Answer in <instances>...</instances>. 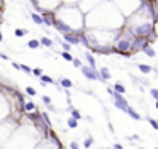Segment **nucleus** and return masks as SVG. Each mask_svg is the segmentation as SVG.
I'll list each match as a JSON object with an SVG mask.
<instances>
[{
    "mask_svg": "<svg viewBox=\"0 0 158 149\" xmlns=\"http://www.w3.org/2000/svg\"><path fill=\"white\" fill-rule=\"evenodd\" d=\"M151 41L145 36H134V39L131 41V54L133 53H138V51H143V47L148 46Z\"/></svg>",
    "mask_w": 158,
    "mask_h": 149,
    "instance_id": "f257e3e1",
    "label": "nucleus"
},
{
    "mask_svg": "<svg viewBox=\"0 0 158 149\" xmlns=\"http://www.w3.org/2000/svg\"><path fill=\"white\" fill-rule=\"evenodd\" d=\"M80 69H82V73H83V76L87 78V80H100V76H99V71H97V68H92V66H80Z\"/></svg>",
    "mask_w": 158,
    "mask_h": 149,
    "instance_id": "f03ea898",
    "label": "nucleus"
},
{
    "mask_svg": "<svg viewBox=\"0 0 158 149\" xmlns=\"http://www.w3.org/2000/svg\"><path fill=\"white\" fill-rule=\"evenodd\" d=\"M53 26L56 27V31H58V32H61V34H68V32H73V29H71L70 26H66L65 22L61 20V19H58L55 15V20H53Z\"/></svg>",
    "mask_w": 158,
    "mask_h": 149,
    "instance_id": "7ed1b4c3",
    "label": "nucleus"
},
{
    "mask_svg": "<svg viewBox=\"0 0 158 149\" xmlns=\"http://www.w3.org/2000/svg\"><path fill=\"white\" fill-rule=\"evenodd\" d=\"M63 37H65V41L70 46H77V44H80V37H78V34L75 32H68V34H63Z\"/></svg>",
    "mask_w": 158,
    "mask_h": 149,
    "instance_id": "20e7f679",
    "label": "nucleus"
},
{
    "mask_svg": "<svg viewBox=\"0 0 158 149\" xmlns=\"http://www.w3.org/2000/svg\"><path fill=\"white\" fill-rule=\"evenodd\" d=\"M99 76H100V81H107V80H109V78H110V71H109V68H100Z\"/></svg>",
    "mask_w": 158,
    "mask_h": 149,
    "instance_id": "39448f33",
    "label": "nucleus"
},
{
    "mask_svg": "<svg viewBox=\"0 0 158 149\" xmlns=\"http://www.w3.org/2000/svg\"><path fill=\"white\" fill-rule=\"evenodd\" d=\"M39 83L41 85H51V83H56V81L53 80L51 76H48V75H41V76H39Z\"/></svg>",
    "mask_w": 158,
    "mask_h": 149,
    "instance_id": "423d86ee",
    "label": "nucleus"
},
{
    "mask_svg": "<svg viewBox=\"0 0 158 149\" xmlns=\"http://www.w3.org/2000/svg\"><path fill=\"white\" fill-rule=\"evenodd\" d=\"M143 53H145V54L148 56V58H155V54H156V53H155V49H153V47L150 46V44L143 47Z\"/></svg>",
    "mask_w": 158,
    "mask_h": 149,
    "instance_id": "0eeeda50",
    "label": "nucleus"
},
{
    "mask_svg": "<svg viewBox=\"0 0 158 149\" xmlns=\"http://www.w3.org/2000/svg\"><path fill=\"white\" fill-rule=\"evenodd\" d=\"M126 114H128V115L131 117V119H134V120H140V119H141V117H140V114H138L134 109H131V107H128V110H126Z\"/></svg>",
    "mask_w": 158,
    "mask_h": 149,
    "instance_id": "6e6552de",
    "label": "nucleus"
},
{
    "mask_svg": "<svg viewBox=\"0 0 158 149\" xmlns=\"http://www.w3.org/2000/svg\"><path fill=\"white\" fill-rule=\"evenodd\" d=\"M60 87H63V88H71V87H73V81L68 80V78H61V80H60Z\"/></svg>",
    "mask_w": 158,
    "mask_h": 149,
    "instance_id": "1a4fd4ad",
    "label": "nucleus"
},
{
    "mask_svg": "<svg viewBox=\"0 0 158 149\" xmlns=\"http://www.w3.org/2000/svg\"><path fill=\"white\" fill-rule=\"evenodd\" d=\"M39 44H41V46H44V47H51L53 46V41L49 39V37L44 36V37H41V39H39Z\"/></svg>",
    "mask_w": 158,
    "mask_h": 149,
    "instance_id": "9d476101",
    "label": "nucleus"
},
{
    "mask_svg": "<svg viewBox=\"0 0 158 149\" xmlns=\"http://www.w3.org/2000/svg\"><path fill=\"white\" fill-rule=\"evenodd\" d=\"M85 59H87L88 66H92V68H95V58L92 56V53H85Z\"/></svg>",
    "mask_w": 158,
    "mask_h": 149,
    "instance_id": "9b49d317",
    "label": "nucleus"
},
{
    "mask_svg": "<svg viewBox=\"0 0 158 149\" xmlns=\"http://www.w3.org/2000/svg\"><path fill=\"white\" fill-rule=\"evenodd\" d=\"M138 68H140V71L143 73V75H148V73H151V68H153V66H148V65H138Z\"/></svg>",
    "mask_w": 158,
    "mask_h": 149,
    "instance_id": "f8f14e48",
    "label": "nucleus"
},
{
    "mask_svg": "<svg viewBox=\"0 0 158 149\" xmlns=\"http://www.w3.org/2000/svg\"><path fill=\"white\" fill-rule=\"evenodd\" d=\"M68 110H70V114H71V117H73V119H77V120H80V119H82V114L78 112L77 109H73V107H70Z\"/></svg>",
    "mask_w": 158,
    "mask_h": 149,
    "instance_id": "ddd939ff",
    "label": "nucleus"
},
{
    "mask_svg": "<svg viewBox=\"0 0 158 149\" xmlns=\"http://www.w3.org/2000/svg\"><path fill=\"white\" fill-rule=\"evenodd\" d=\"M31 19L36 22L37 26H43V19H41V15H39V14H31Z\"/></svg>",
    "mask_w": 158,
    "mask_h": 149,
    "instance_id": "4468645a",
    "label": "nucleus"
},
{
    "mask_svg": "<svg viewBox=\"0 0 158 149\" xmlns=\"http://www.w3.org/2000/svg\"><path fill=\"white\" fill-rule=\"evenodd\" d=\"M24 110H26L27 114H29V112H34V110H36V105H34L33 102H29V103H24Z\"/></svg>",
    "mask_w": 158,
    "mask_h": 149,
    "instance_id": "2eb2a0df",
    "label": "nucleus"
},
{
    "mask_svg": "<svg viewBox=\"0 0 158 149\" xmlns=\"http://www.w3.org/2000/svg\"><path fill=\"white\" fill-rule=\"evenodd\" d=\"M27 46L33 47V49H36V47H39L41 44H39V41H37V39H31V41H27Z\"/></svg>",
    "mask_w": 158,
    "mask_h": 149,
    "instance_id": "dca6fc26",
    "label": "nucleus"
},
{
    "mask_svg": "<svg viewBox=\"0 0 158 149\" xmlns=\"http://www.w3.org/2000/svg\"><path fill=\"white\" fill-rule=\"evenodd\" d=\"M61 58L66 59V61H73V56H71L70 51H63V53H61Z\"/></svg>",
    "mask_w": 158,
    "mask_h": 149,
    "instance_id": "f3484780",
    "label": "nucleus"
},
{
    "mask_svg": "<svg viewBox=\"0 0 158 149\" xmlns=\"http://www.w3.org/2000/svg\"><path fill=\"white\" fill-rule=\"evenodd\" d=\"M19 69H22V71L27 73V75H33V68H29L27 65H19Z\"/></svg>",
    "mask_w": 158,
    "mask_h": 149,
    "instance_id": "a211bd4d",
    "label": "nucleus"
},
{
    "mask_svg": "<svg viewBox=\"0 0 158 149\" xmlns=\"http://www.w3.org/2000/svg\"><path fill=\"white\" fill-rule=\"evenodd\" d=\"M77 125H78V120L73 119V117H70V119H68V127H70V129H75Z\"/></svg>",
    "mask_w": 158,
    "mask_h": 149,
    "instance_id": "6ab92c4d",
    "label": "nucleus"
},
{
    "mask_svg": "<svg viewBox=\"0 0 158 149\" xmlns=\"http://www.w3.org/2000/svg\"><path fill=\"white\" fill-rule=\"evenodd\" d=\"M114 91H118V93H121V95H122V93L126 91V88L122 87L121 83H116V85H114Z\"/></svg>",
    "mask_w": 158,
    "mask_h": 149,
    "instance_id": "aec40b11",
    "label": "nucleus"
},
{
    "mask_svg": "<svg viewBox=\"0 0 158 149\" xmlns=\"http://www.w3.org/2000/svg\"><path fill=\"white\" fill-rule=\"evenodd\" d=\"M14 34H15L17 37H22V36H26V34H27V29H15Z\"/></svg>",
    "mask_w": 158,
    "mask_h": 149,
    "instance_id": "412c9836",
    "label": "nucleus"
},
{
    "mask_svg": "<svg viewBox=\"0 0 158 149\" xmlns=\"http://www.w3.org/2000/svg\"><path fill=\"white\" fill-rule=\"evenodd\" d=\"M148 122H150V125L153 129H156L158 131V120H155V119H151V117H148Z\"/></svg>",
    "mask_w": 158,
    "mask_h": 149,
    "instance_id": "4be33fe9",
    "label": "nucleus"
},
{
    "mask_svg": "<svg viewBox=\"0 0 158 149\" xmlns=\"http://www.w3.org/2000/svg\"><path fill=\"white\" fill-rule=\"evenodd\" d=\"M33 75H34V76H37V78H39L41 75H43V69H41V68H34V69H33Z\"/></svg>",
    "mask_w": 158,
    "mask_h": 149,
    "instance_id": "5701e85b",
    "label": "nucleus"
},
{
    "mask_svg": "<svg viewBox=\"0 0 158 149\" xmlns=\"http://www.w3.org/2000/svg\"><path fill=\"white\" fill-rule=\"evenodd\" d=\"M92 142H94V139H92V137H87V139H85V142H83L85 149H87V147H90V146H92Z\"/></svg>",
    "mask_w": 158,
    "mask_h": 149,
    "instance_id": "b1692460",
    "label": "nucleus"
},
{
    "mask_svg": "<svg viewBox=\"0 0 158 149\" xmlns=\"http://www.w3.org/2000/svg\"><path fill=\"white\" fill-rule=\"evenodd\" d=\"M150 93H151V97H153L155 100L158 102V90H156V88H151V90H150Z\"/></svg>",
    "mask_w": 158,
    "mask_h": 149,
    "instance_id": "393cba45",
    "label": "nucleus"
},
{
    "mask_svg": "<svg viewBox=\"0 0 158 149\" xmlns=\"http://www.w3.org/2000/svg\"><path fill=\"white\" fill-rule=\"evenodd\" d=\"M26 93L31 95V97H34V95H36V90H34L33 87H27V88H26Z\"/></svg>",
    "mask_w": 158,
    "mask_h": 149,
    "instance_id": "a878e982",
    "label": "nucleus"
},
{
    "mask_svg": "<svg viewBox=\"0 0 158 149\" xmlns=\"http://www.w3.org/2000/svg\"><path fill=\"white\" fill-rule=\"evenodd\" d=\"M43 103H44V105H46V107H48V105H51V98H49V97H46V95H44V97H43Z\"/></svg>",
    "mask_w": 158,
    "mask_h": 149,
    "instance_id": "bb28decb",
    "label": "nucleus"
},
{
    "mask_svg": "<svg viewBox=\"0 0 158 149\" xmlns=\"http://www.w3.org/2000/svg\"><path fill=\"white\" fill-rule=\"evenodd\" d=\"M61 47H63V51H70V44H68V43H61Z\"/></svg>",
    "mask_w": 158,
    "mask_h": 149,
    "instance_id": "cd10ccee",
    "label": "nucleus"
},
{
    "mask_svg": "<svg viewBox=\"0 0 158 149\" xmlns=\"http://www.w3.org/2000/svg\"><path fill=\"white\" fill-rule=\"evenodd\" d=\"M71 63H73V66H77V68H80V66H82V61H80V59H77V58H73V61H71Z\"/></svg>",
    "mask_w": 158,
    "mask_h": 149,
    "instance_id": "c85d7f7f",
    "label": "nucleus"
},
{
    "mask_svg": "<svg viewBox=\"0 0 158 149\" xmlns=\"http://www.w3.org/2000/svg\"><path fill=\"white\" fill-rule=\"evenodd\" d=\"M70 149H78V142H77V141L70 142Z\"/></svg>",
    "mask_w": 158,
    "mask_h": 149,
    "instance_id": "c756f323",
    "label": "nucleus"
},
{
    "mask_svg": "<svg viewBox=\"0 0 158 149\" xmlns=\"http://www.w3.org/2000/svg\"><path fill=\"white\" fill-rule=\"evenodd\" d=\"M129 141H140V136H129Z\"/></svg>",
    "mask_w": 158,
    "mask_h": 149,
    "instance_id": "7c9ffc66",
    "label": "nucleus"
},
{
    "mask_svg": "<svg viewBox=\"0 0 158 149\" xmlns=\"http://www.w3.org/2000/svg\"><path fill=\"white\" fill-rule=\"evenodd\" d=\"M0 59H5V61H7V59H9V56L5 54V53H0Z\"/></svg>",
    "mask_w": 158,
    "mask_h": 149,
    "instance_id": "2f4dec72",
    "label": "nucleus"
},
{
    "mask_svg": "<svg viewBox=\"0 0 158 149\" xmlns=\"http://www.w3.org/2000/svg\"><path fill=\"white\" fill-rule=\"evenodd\" d=\"M5 7V0H0V9H4Z\"/></svg>",
    "mask_w": 158,
    "mask_h": 149,
    "instance_id": "473e14b6",
    "label": "nucleus"
},
{
    "mask_svg": "<svg viewBox=\"0 0 158 149\" xmlns=\"http://www.w3.org/2000/svg\"><path fill=\"white\" fill-rule=\"evenodd\" d=\"M114 149H122V146H121V144H118V142H116V144H114Z\"/></svg>",
    "mask_w": 158,
    "mask_h": 149,
    "instance_id": "72a5a7b5",
    "label": "nucleus"
},
{
    "mask_svg": "<svg viewBox=\"0 0 158 149\" xmlns=\"http://www.w3.org/2000/svg\"><path fill=\"white\" fill-rule=\"evenodd\" d=\"M2 39H4V36H2V31H0V43H2Z\"/></svg>",
    "mask_w": 158,
    "mask_h": 149,
    "instance_id": "f704fd0d",
    "label": "nucleus"
},
{
    "mask_svg": "<svg viewBox=\"0 0 158 149\" xmlns=\"http://www.w3.org/2000/svg\"><path fill=\"white\" fill-rule=\"evenodd\" d=\"M156 109H158V102H156Z\"/></svg>",
    "mask_w": 158,
    "mask_h": 149,
    "instance_id": "c9c22d12",
    "label": "nucleus"
},
{
    "mask_svg": "<svg viewBox=\"0 0 158 149\" xmlns=\"http://www.w3.org/2000/svg\"><path fill=\"white\" fill-rule=\"evenodd\" d=\"M140 149H145V147H140Z\"/></svg>",
    "mask_w": 158,
    "mask_h": 149,
    "instance_id": "e433bc0d",
    "label": "nucleus"
},
{
    "mask_svg": "<svg viewBox=\"0 0 158 149\" xmlns=\"http://www.w3.org/2000/svg\"><path fill=\"white\" fill-rule=\"evenodd\" d=\"M155 149H158V147H155Z\"/></svg>",
    "mask_w": 158,
    "mask_h": 149,
    "instance_id": "4c0bfd02",
    "label": "nucleus"
}]
</instances>
